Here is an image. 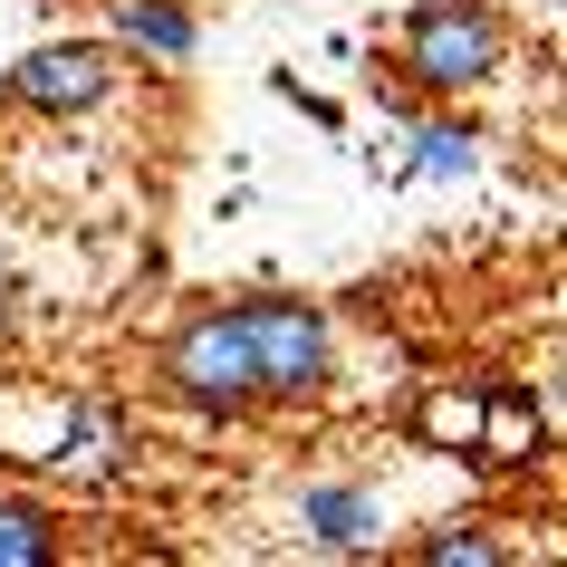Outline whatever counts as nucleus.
I'll return each mask as SVG.
<instances>
[{"instance_id":"obj_4","label":"nucleus","mask_w":567,"mask_h":567,"mask_svg":"<svg viewBox=\"0 0 567 567\" xmlns=\"http://www.w3.org/2000/svg\"><path fill=\"white\" fill-rule=\"evenodd\" d=\"M116 39H39V49H20L10 59V78H0V96L20 106V116H96L106 96H116Z\"/></svg>"},{"instance_id":"obj_6","label":"nucleus","mask_w":567,"mask_h":567,"mask_svg":"<svg viewBox=\"0 0 567 567\" xmlns=\"http://www.w3.org/2000/svg\"><path fill=\"white\" fill-rule=\"evenodd\" d=\"M106 39L154 59V68H183L203 49V10L193 0H106Z\"/></svg>"},{"instance_id":"obj_2","label":"nucleus","mask_w":567,"mask_h":567,"mask_svg":"<svg viewBox=\"0 0 567 567\" xmlns=\"http://www.w3.org/2000/svg\"><path fill=\"white\" fill-rule=\"evenodd\" d=\"M240 347H250V385L260 404H318L337 375V318L318 299H289V289H260V299H231Z\"/></svg>"},{"instance_id":"obj_8","label":"nucleus","mask_w":567,"mask_h":567,"mask_svg":"<svg viewBox=\"0 0 567 567\" xmlns=\"http://www.w3.org/2000/svg\"><path fill=\"white\" fill-rule=\"evenodd\" d=\"M68 548L59 509L49 501H20V491H0V567H49Z\"/></svg>"},{"instance_id":"obj_1","label":"nucleus","mask_w":567,"mask_h":567,"mask_svg":"<svg viewBox=\"0 0 567 567\" xmlns=\"http://www.w3.org/2000/svg\"><path fill=\"white\" fill-rule=\"evenodd\" d=\"M501 68H509L501 0H414V10L394 20V78L414 96H433V106L481 96Z\"/></svg>"},{"instance_id":"obj_9","label":"nucleus","mask_w":567,"mask_h":567,"mask_svg":"<svg viewBox=\"0 0 567 567\" xmlns=\"http://www.w3.org/2000/svg\"><path fill=\"white\" fill-rule=\"evenodd\" d=\"M414 558H423V567H509V538L452 519V529H423V538H414Z\"/></svg>"},{"instance_id":"obj_10","label":"nucleus","mask_w":567,"mask_h":567,"mask_svg":"<svg viewBox=\"0 0 567 567\" xmlns=\"http://www.w3.org/2000/svg\"><path fill=\"white\" fill-rule=\"evenodd\" d=\"M20 318V269H0V328Z\"/></svg>"},{"instance_id":"obj_5","label":"nucleus","mask_w":567,"mask_h":567,"mask_svg":"<svg viewBox=\"0 0 567 567\" xmlns=\"http://www.w3.org/2000/svg\"><path fill=\"white\" fill-rule=\"evenodd\" d=\"M299 538L308 548H328V558H365V548H385V501L375 491H357V481H318V491H299Z\"/></svg>"},{"instance_id":"obj_7","label":"nucleus","mask_w":567,"mask_h":567,"mask_svg":"<svg viewBox=\"0 0 567 567\" xmlns=\"http://www.w3.org/2000/svg\"><path fill=\"white\" fill-rule=\"evenodd\" d=\"M404 145H414V154H404L394 174H414V183H452V174H472V164H481V135L452 116V106H443V116H414Z\"/></svg>"},{"instance_id":"obj_3","label":"nucleus","mask_w":567,"mask_h":567,"mask_svg":"<svg viewBox=\"0 0 567 567\" xmlns=\"http://www.w3.org/2000/svg\"><path fill=\"white\" fill-rule=\"evenodd\" d=\"M154 394L193 423H240L260 404L250 385V347H240V318L231 308H193L164 347H154Z\"/></svg>"}]
</instances>
